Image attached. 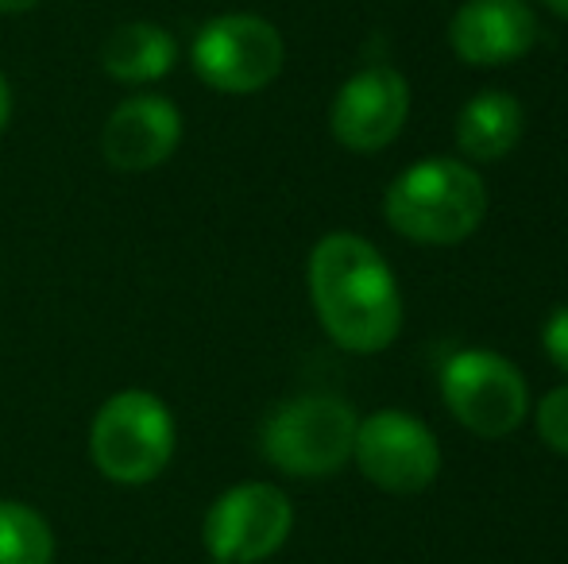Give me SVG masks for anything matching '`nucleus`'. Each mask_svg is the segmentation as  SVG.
Instances as JSON below:
<instances>
[{
  "label": "nucleus",
  "instance_id": "f257e3e1",
  "mask_svg": "<svg viewBox=\"0 0 568 564\" xmlns=\"http://www.w3.org/2000/svg\"><path fill=\"white\" fill-rule=\"evenodd\" d=\"M317 321L344 352L375 356L403 329V294L387 259L356 233H329L310 252Z\"/></svg>",
  "mask_w": 568,
  "mask_h": 564
},
{
  "label": "nucleus",
  "instance_id": "f03ea898",
  "mask_svg": "<svg viewBox=\"0 0 568 564\" xmlns=\"http://www.w3.org/2000/svg\"><path fill=\"white\" fill-rule=\"evenodd\" d=\"M383 217L414 244H460L484 225L487 186L460 158H422L406 166L383 194Z\"/></svg>",
  "mask_w": 568,
  "mask_h": 564
},
{
  "label": "nucleus",
  "instance_id": "7ed1b4c3",
  "mask_svg": "<svg viewBox=\"0 0 568 564\" xmlns=\"http://www.w3.org/2000/svg\"><path fill=\"white\" fill-rule=\"evenodd\" d=\"M356 410L333 394H298L263 422V457L286 475L322 480L341 472L356 444Z\"/></svg>",
  "mask_w": 568,
  "mask_h": 564
},
{
  "label": "nucleus",
  "instance_id": "20e7f679",
  "mask_svg": "<svg viewBox=\"0 0 568 564\" xmlns=\"http://www.w3.org/2000/svg\"><path fill=\"white\" fill-rule=\"evenodd\" d=\"M90 457L113 483H151L174 457V418L148 391H120L90 425Z\"/></svg>",
  "mask_w": 568,
  "mask_h": 564
},
{
  "label": "nucleus",
  "instance_id": "39448f33",
  "mask_svg": "<svg viewBox=\"0 0 568 564\" xmlns=\"http://www.w3.org/2000/svg\"><path fill=\"white\" fill-rule=\"evenodd\" d=\"M190 62L210 90L244 98V93L267 90L283 74L286 47L278 28L263 16L232 12L217 16L197 31L194 47H190Z\"/></svg>",
  "mask_w": 568,
  "mask_h": 564
},
{
  "label": "nucleus",
  "instance_id": "423d86ee",
  "mask_svg": "<svg viewBox=\"0 0 568 564\" xmlns=\"http://www.w3.org/2000/svg\"><path fill=\"white\" fill-rule=\"evenodd\" d=\"M442 399L468 433L491 437V441L515 433L530 410L523 371L487 348H464L445 360Z\"/></svg>",
  "mask_w": 568,
  "mask_h": 564
},
{
  "label": "nucleus",
  "instance_id": "0eeeda50",
  "mask_svg": "<svg viewBox=\"0 0 568 564\" xmlns=\"http://www.w3.org/2000/svg\"><path fill=\"white\" fill-rule=\"evenodd\" d=\"M352 460L387 495H418L442 472V444L434 429L403 410H375L356 425Z\"/></svg>",
  "mask_w": 568,
  "mask_h": 564
},
{
  "label": "nucleus",
  "instance_id": "6e6552de",
  "mask_svg": "<svg viewBox=\"0 0 568 564\" xmlns=\"http://www.w3.org/2000/svg\"><path fill=\"white\" fill-rule=\"evenodd\" d=\"M294 526V506L275 483H236L205 514V550L221 564L275 557Z\"/></svg>",
  "mask_w": 568,
  "mask_h": 564
},
{
  "label": "nucleus",
  "instance_id": "1a4fd4ad",
  "mask_svg": "<svg viewBox=\"0 0 568 564\" xmlns=\"http://www.w3.org/2000/svg\"><path fill=\"white\" fill-rule=\"evenodd\" d=\"M410 116V85L395 66H364L337 90L329 129L341 147L372 155L398 140Z\"/></svg>",
  "mask_w": 568,
  "mask_h": 564
},
{
  "label": "nucleus",
  "instance_id": "9d476101",
  "mask_svg": "<svg viewBox=\"0 0 568 564\" xmlns=\"http://www.w3.org/2000/svg\"><path fill=\"white\" fill-rule=\"evenodd\" d=\"M541 39L530 0H464L449 23L456 59L468 66H507Z\"/></svg>",
  "mask_w": 568,
  "mask_h": 564
},
{
  "label": "nucleus",
  "instance_id": "9b49d317",
  "mask_svg": "<svg viewBox=\"0 0 568 564\" xmlns=\"http://www.w3.org/2000/svg\"><path fill=\"white\" fill-rule=\"evenodd\" d=\"M182 143V113L166 98L140 93L113 109L101 132V155L109 166L128 174L155 171L179 151Z\"/></svg>",
  "mask_w": 568,
  "mask_h": 564
},
{
  "label": "nucleus",
  "instance_id": "f8f14e48",
  "mask_svg": "<svg viewBox=\"0 0 568 564\" xmlns=\"http://www.w3.org/2000/svg\"><path fill=\"white\" fill-rule=\"evenodd\" d=\"M523 129V101L507 90H484L456 116V147L476 163H499L518 147Z\"/></svg>",
  "mask_w": 568,
  "mask_h": 564
},
{
  "label": "nucleus",
  "instance_id": "ddd939ff",
  "mask_svg": "<svg viewBox=\"0 0 568 564\" xmlns=\"http://www.w3.org/2000/svg\"><path fill=\"white\" fill-rule=\"evenodd\" d=\"M179 62V43L155 23H124L101 43V66L128 85H148L166 78Z\"/></svg>",
  "mask_w": 568,
  "mask_h": 564
},
{
  "label": "nucleus",
  "instance_id": "4468645a",
  "mask_svg": "<svg viewBox=\"0 0 568 564\" xmlns=\"http://www.w3.org/2000/svg\"><path fill=\"white\" fill-rule=\"evenodd\" d=\"M54 534L39 511L0 499V564H51Z\"/></svg>",
  "mask_w": 568,
  "mask_h": 564
},
{
  "label": "nucleus",
  "instance_id": "2eb2a0df",
  "mask_svg": "<svg viewBox=\"0 0 568 564\" xmlns=\"http://www.w3.org/2000/svg\"><path fill=\"white\" fill-rule=\"evenodd\" d=\"M534 422H538V437L554 452L568 457V387H557L534 410Z\"/></svg>",
  "mask_w": 568,
  "mask_h": 564
},
{
  "label": "nucleus",
  "instance_id": "dca6fc26",
  "mask_svg": "<svg viewBox=\"0 0 568 564\" xmlns=\"http://www.w3.org/2000/svg\"><path fill=\"white\" fill-rule=\"evenodd\" d=\"M541 345H546L549 360L561 371H568V306L554 309V317H549L546 329H541Z\"/></svg>",
  "mask_w": 568,
  "mask_h": 564
},
{
  "label": "nucleus",
  "instance_id": "f3484780",
  "mask_svg": "<svg viewBox=\"0 0 568 564\" xmlns=\"http://www.w3.org/2000/svg\"><path fill=\"white\" fill-rule=\"evenodd\" d=\"M8 116H12V90H8L4 74H0V132L8 129Z\"/></svg>",
  "mask_w": 568,
  "mask_h": 564
},
{
  "label": "nucleus",
  "instance_id": "a211bd4d",
  "mask_svg": "<svg viewBox=\"0 0 568 564\" xmlns=\"http://www.w3.org/2000/svg\"><path fill=\"white\" fill-rule=\"evenodd\" d=\"M39 0H0V12H8V16H16V12H31Z\"/></svg>",
  "mask_w": 568,
  "mask_h": 564
},
{
  "label": "nucleus",
  "instance_id": "6ab92c4d",
  "mask_svg": "<svg viewBox=\"0 0 568 564\" xmlns=\"http://www.w3.org/2000/svg\"><path fill=\"white\" fill-rule=\"evenodd\" d=\"M541 4H546L554 16H561V20H568V0H541Z\"/></svg>",
  "mask_w": 568,
  "mask_h": 564
},
{
  "label": "nucleus",
  "instance_id": "aec40b11",
  "mask_svg": "<svg viewBox=\"0 0 568 564\" xmlns=\"http://www.w3.org/2000/svg\"><path fill=\"white\" fill-rule=\"evenodd\" d=\"M205 564H221V561H213V557H210V561H205Z\"/></svg>",
  "mask_w": 568,
  "mask_h": 564
}]
</instances>
